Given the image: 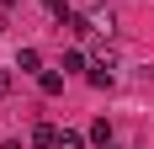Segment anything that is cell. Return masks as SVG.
Instances as JSON below:
<instances>
[{
	"instance_id": "9",
	"label": "cell",
	"mask_w": 154,
	"mask_h": 149,
	"mask_svg": "<svg viewBox=\"0 0 154 149\" xmlns=\"http://www.w3.org/2000/svg\"><path fill=\"white\" fill-rule=\"evenodd\" d=\"M106 149H117V144H106Z\"/></svg>"
},
{
	"instance_id": "5",
	"label": "cell",
	"mask_w": 154,
	"mask_h": 149,
	"mask_svg": "<svg viewBox=\"0 0 154 149\" xmlns=\"http://www.w3.org/2000/svg\"><path fill=\"white\" fill-rule=\"evenodd\" d=\"M43 5H48V11H53V16H59V21H64V16H69V0H43Z\"/></svg>"
},
{
	"instance_id": "8",
	"label": "cell",
	"mask_w": 154,
	"mask_h": 149,
	"mask_svg": "<svg viewBox=\"0 0 154 149\" xmlns=\"http://www.w3.org/2000/svg\"><path fill=\"white\" fill-rule=\"evenodd\" d=\"M0 32H5V11H0Z\"/></svg>"
},
{
	"instance_id": "2",
	"label": "cell",
	"mask_w": 154,
	"mask_h": 149,
	"mask_svg": "<svg viewBox=\"0 0 154 149\" xmlns=\"http://www.w3.org/2000/svg\"><path fill=\"white\" fill-rule=\"evenodd\" d=\"M32 144H37V149H53V144H59V128H53V122H37V128H32Z\"/></svg>"
},
{
	"instance_id": "7",
	"label": "cell",
	"mask_w": 154,
	"mask_h": 149,
	"mask_svg": "<svg viewBox=\"0 0 154 149\" xmlns=\"http://www.w3.org/2000/svg\"><path fill=\"white\" fill-rule=\"evenodd\" d=\"M0 149H21V144H16V138H5V144H0Z\"/></svg>"
},
{
	"instance_id": "6",
	"label": "cell",
	"mask_w": 154,
	"mask_h": 149,
	"mask_svg": "<svg viewBox=\"0 0 154 149\" xmlns=\"http://www.w3.org/2000/svg\"><path fill=\"white\" fill-rule=\"evenodd\" d=\"M11 85H16V80H11V69H0V96H11Z\"/></svg>"
},
{
	"instance_id": "1",
	"label": "cell",
	"mask_w": 154,
	"mask_h": 149,
	"mask_svg": "<svg viewBox=\"0 0 154 149\" xmlns=\"http://www.w3.org/2000/svg\"><path fill=\"white\" fill-rule=\"evenodd\" d=\"M16 69H27V74H43V53H37V48H21V53H16Z\"/></svg>"
},
{
	"instance_id": "3",
	"label": "cell",
	"mask_w": 154,
	"mask_h": 149,
	"mask_svg": "<svg viewBox=\"0 0 154 149\" xmlns=\"http://www.w3.org/2000/svg\"><path fill=\"white\" fill-rule=\"evenodd\" d=\"M37 85H43V96H59V90H64V74L43 69V74H37Z\"/></svg>"
},
{
	"instance_id": "4",
	"label": "cell",
	"mask_w": 154,
	"mask_h": 149,
	"mask_svg": "<svg viewBox=\"0 0 154 149\" xmlns=\"http://www.w3.org/2000/svg\"><path fill=\"white\" fill-rule=\"evenodd\" d=\"M53 149H85V133H75V128H64V133H59V144H53Z\"/></svg>"
}]
</instances>
